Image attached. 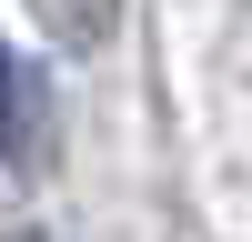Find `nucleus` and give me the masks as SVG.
Returning <instances> with one entry per match:
<instances>
[{
  "instance_id": "f03ea898",
  "label": "nucleus",
  "mask_w": 252,
  "mask_h": 242,
  "mask_svg": "<svg viewBox=\"0 0 252 242\" xmlns=\"http://www.w3.org/2000/svg\"><path fill=\"white\" fill-rule=\"evenodd\" d=\"M10 121H20V81H10V51H0V151H10Z\"/></svg>"
},
{
  "instance_id": "f257e3e1",
  "label": "nucleus",
  "mask_w": 252,
  "mask_h": 242,
  "mask_svg": "<svg viewBox=\"0 0 252 242\" xmlns=\"http://www.w3.org/2000/svg\"><path fill=\"white\" fill-rule=\"evenodd\" d=\"M40 20H51V40H111L121 0H31Z\"/></svg>"
}]
</instances>
